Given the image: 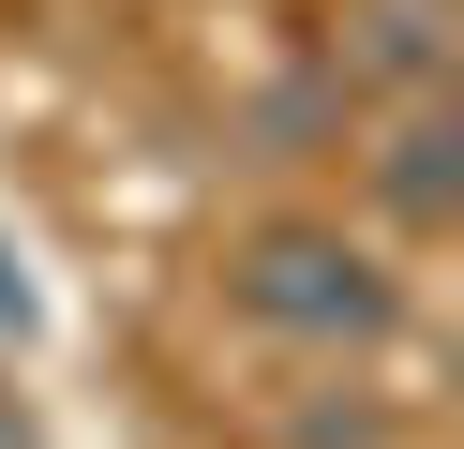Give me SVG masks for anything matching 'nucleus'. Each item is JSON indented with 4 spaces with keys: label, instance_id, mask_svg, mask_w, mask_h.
Wrapping results in <instances>:
<instances>
[{
    "label": "nucleus",
    "instance_id": "nucleus-1",
    "mask_svg": "<svg viewBox=\"0 0 464 449\" xmlns=\"http://www.w3.org/2000/svg\"><path fill=\"white\" fill-rule=\"evenodd\" d=\"M225 299H240L270 345H390L404 329V285L374 269V239L344 225H255L225 255Z\"/></svg>",
    "mask_w": 464,
    "mask_h": 449
},
{
    "label": "nucleus",
    "instance_id": "nucleus-2",
    "mask_svg": "<svg viewBox=\"0 0 464 449\" xmlns=\"http://www.w3.org/2000/svg\"><path fill=\"white\" fill-rule=\"evenodd\" d=\"M374 195H390L420 239L450 225V105H404V120H390V150H374Z\"/></svg>",
    "mask_w": 464,
    "mask_h": 449
},
{
    "label": "nucleus",
    "instance_id": "nucleus-3",
    "mask_svg": "<svg viewBox=\"0 0 464 449\" xmlns=\"http://www.w3.org/2000/svg\"><path fill=\"white\" fill-rule=\"evenodd\" d=\"M360 30H374V75H420L434 90V60H450V45H434V0H374Z\"/></svg>",
    "mask_w": 464,
    "mask_h": 449
},
{
    "label": "nucleus",
    "instance_id": "nucleus-4",
    "mask_svg": "<svg viewBox=\"0 0 464 449\" xmlns=\"http://www.w3.org/2000/svg\"><path fill=\"white\" fill-rule=\"evenodd\" d=\"M0 329H31V285H15V255H0Z\"/></svg>",
    "mask_w": 464,
    "mask_h": 449
}]
</instances>
